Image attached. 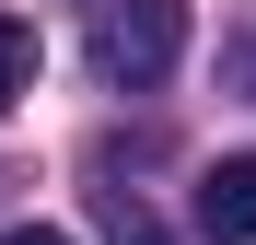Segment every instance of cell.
I'll return each mask as SVG.
<instances>
[{
    "label": "cell",
    "instance_id": "1",
    "mask_svg": "<svg viewBox=\"0 0 256 245\" xmlns=\"http://www.w3.org/2000/svg\"><path fill=\"white\" fill-rule=\"evenodd\" d=\"M82 47H94V82H105V94H152V82L186 59V0H94Z\"/></svg>",
    "mask_w": 256,
    "mask_h": 245
},
{
    "label": "cell",
    "instance_id": "2",
    "mask_svg": "<svg viewBox=\"0 0 256 245\" xmlns=\"http://www.w3.org/2000/svg\"><path fill=\"white\" fill-rule=\"evenodd\" d=\"M198 233L210 245H256V152H222L198 175Z\"/></svg>",
    "mask_w": 256,
    "mask_h": 245
},
{
    "label": "cell",
    "instance_id": "3",
    "mask_svg": "<svg viewBox=\"0 0 256 245\" xmlns=\"http://www.w3.org/2000/svg\"><path fill=\"white\" fill-rule=\"evenodd\" d=\"M94 222H105V245H163V222H152L140 187H94Z\"/></svg>",
    "mask_w": 256,
    "mask_h": 245
},
{
    "label": "cell",
    "instance_id": "4",
    "mask_svg": "<svg viewBox=\"0 0 256 245\" xmlns=\"http://www.w3.org/2000/svg\"><path fill=\"white\" fill-rule=\"evenodd\" d=\"M35 94V24H12V12H0V117H12Z\"/></svg>",
    "mask_w": 256,
    "mask_h": 245
},
{
    "label": "cell",
    "instance_id": "5",
    "mask_svg": "<svg viewBox=\"0 0 256 245\" xmlns=\"http://www.w3.org/2000/svg\"><path fill=\"white\" fill-rule=\"evenodd\" d=\"M0 245H82V233H58V222H12Z\"/></svg>",
    "mask_w": 256,
    "mask_h": 245
},
{
    "label": "cell",
    "instance_id": "6",
    "mask_svg": "<svg viewBox=\"0 0 256 245\" xmlns=\"http://www.w3.org/2000/svg\"><path fill=\"white\" fill-rule=\"evenodd\" d=\"M222 70H233V82H256V35H233V47H222Z\"/></svg>",
    "mask_w": 256,
    "mask_h": 245
}]
</instances>
